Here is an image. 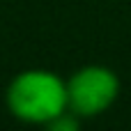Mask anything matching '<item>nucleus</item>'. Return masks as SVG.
<instances>
[{
	"instance_id": "obj_1",
	"label": "nucleus",
	"mask_w": 131,
	"mask_h": 131,
	"mask_svg": "<svg viewBox=\"0 0 131 131\" xmlns=\"http://www.w3.org/2000/svg\"><path fill=\"white\" fill-rule=\"evenodd\" d=\"M7 106L12 115H16L23 122L51 124L69 108L67 83L53 71H23L12 81L7 90Z\"/></svg>"
},
{
	"instance_id": "obj_2",
	"label": "nucleus",
	"mask_w": 131,
	"mask_h": 131,
	"mask_svg": "<svg viewBox=\"0 0 131 131\" xmlns=\"http://www.w3.org/2000/svg\"><path fill=\"white\" fill-rule=\"evenodd\" d=\"M120 81L106 67H85L71 76L67 83L69 108L81 117H92L104 113L117 97Z\"/></svg>"
}]
</instances>
